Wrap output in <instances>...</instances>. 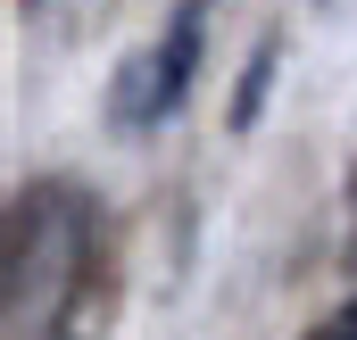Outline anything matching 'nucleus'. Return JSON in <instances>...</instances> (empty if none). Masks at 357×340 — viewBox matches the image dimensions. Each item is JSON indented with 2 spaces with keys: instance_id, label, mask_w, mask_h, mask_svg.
Listing matches in <instances>:
<instances>
[{
  "instance_id": "1",
  "label": "nucleus",
  "mask_w": 357,
  "mask_h": 340,
  "mask_svg": "<svg viewBox=\"0 0 357 340\" xmlns=\"http://www.w3.org/2000/svg\"><path fill=\"white\" fill-rule=\"evenodd\" d=\"M84 249H91V233L67 191H25L17 199V224H8V316H17V332L59 324V307L84 282Z\"/></svg>"
},
{
  "instance_id": "2",
  "label": "nucleus",
  "mask_w": 357,
  "mask_h": 340,
  "mask_svg": "<svg viewBox=\"0 0 357 340\" xmlns=\"http://www.w3.org/2000/svg\"><path fill=\"white\" fill-rule=\"evenodd\" d=\"M199 50H208V0H175V25L158 42V75H167V116L191 100V75H199Z\"/></svg>"
},
{
  "instance_id": "5",
  "label": "nucleus",
  "mask_w": 357,
  "mask_h": 340,
  "mask_svg": "<svg viewBox=\"0 0 357 340\" xmlns=\"http://www.w3.org/2000/svg\"><path fill=\"white\" fill-rule=\"evenodd\" d=\"M33 8H50V0H33Z\"/></svg>"
},
{
  "instance_id": "4",
  "label": "nucleus",
  "mask_w": 357,
  "mask_h": 340,
  "mask_svg": "<svg viewBox=\"0 0 357 340\" xmlns=\"http://www.w3.org/2000/svg\"><path fill=\"white\" fill-rule=\"evenodd\" d=\"M316 340H357V299H349V307H341V316H333V324H324Z\"/></svg>"
},
{
  "instance_id": "3",
  "label": "nucleus",
  "mask_w": 357,
  "mask_h": 340,
  "mask_svg": "<svg viewBox=\"0 0 357 340\" xmlns=\"http://www.w3.org/2000/svg\"><path fill=\"white\" fill-rule=\"evenodd\" d=\"M266 84H274V42H258V59H250V75H241V100H233V125H250V116L266 108Z\"/></svg>"
}]
</instances>
